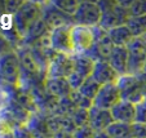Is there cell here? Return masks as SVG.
Instances as JSON below:
<instances>
[{
    "label": "cell",
    "instance_id": "cell-17",
    "mask_svg": "<svg viewBox=\"0 0 146 138\" xmlns=\"http://www.w3.org/2000/svg\"><path fill=\"white\" fill-rule=\"evenodd\" d=\"M108 62L120 76L128 74V52L125 47H114Z\"/></svg>",
    "mask_w": 146,
    "mask_h": 138
},
{
    "label": "cell",
    "instance_id": "cell-34",
    "mask_svg": "<svg viewBox=\"0 0 146 138\" xmlns=\"http://www.w3.org/2000/svg\"><path fill=\"white\" fill-rule=\"evenodd\" d=\"M12 50H14L13 48H12V45L7 42L3 36L0 35V57L7 54V53H9V52H12Z\"/></svg>",
    "mask_w": 146,
    "mask_h": 138
},
{
    "label": "cell",
    "instance_id": "cell-38",
    "mask_svg": "<svg viewBox=\"0 0 146 138\" xmlns=\"http://www.w3.org/2000/svg\"><path fill=\"white\" fill-rule=\"evenodd\" d=\"M5 14V3L0 1V17H3Z\"/></svg>",
    "mask_w": 146,
    "mask_h": 138
},
{
    "label": "cell",
    "instance_id": "cell-6",
    "mask_svg": "<svg viewBox=\"0 0 146 138\" xmlns=\"http://www.w3.org/2000/svg\"><path fill=\"white\" fill-rule=\"evenodd\" d=\"M102 12L98 3L93 1H79L78 9L72 16L74 25L86 26V27H96L101 22Z\"/></svg>",
    "mask_w": 146,
    "mask_h": 138
},
{
    "label": "cell",
    "instance_id": "cell-2",
    "mask_svg": "<svg viewBox=\"0 0 146 138\" xmlns=\"http://www.w3.org/2000/svg\"><path fill=\"white\" fill-rule=\"evenodd\" d=\"M41 18V1H25L13 16V23L18 34L25 38L29 28Z\"/></svg>",
    "mask_w": 146,
    "mask_h": 138
},
{
    "label": "cell",
    "instance_id": "cell-8",
    "mask_svg": "<svg viewBox=\"0 0 146 138\" xmlns=\"http://www.w3.org/2000/svg\"><path fill=\"white\" fill-rule=\"evenodd\" d=\"M71 38L75 54H87L96 43L93 27L74 25L71 27Z\"/></svg>",
    "mask_w": 146,
    "mask_h": 138
},
{
    "label": "cell",
    "instance_id": "cell-12",
    "mask_svg": "<svg viewBox=\"0 0 146 138\" xmlns=\"http://www.w3.org/2000/svg\"><path fill=\"white\" fill-rule=\"evenodd\" d=\"M91 77L94 79L100 85H106V84L116 83L120 75L111 67V65L108 61H98L94 63V69Z\"/></svg>",
    "mask_w": 146,
    "mask_h": 138
},
{
    "label": "cell",
    "instance_id": "cell-29",
    "mask_svg": "<svg viewBox=\"0 0 146 138\" xmlns=\"http://www.w3.org/2000/svg\"><path fill=\"white\" fill-rule=\"evenodd\" d=\"M4 3H5V14L13 17L19 11V8L23 5L25 1H22V0H9V1H4Z\"/></svg>",
    "mask_w": 146,
    "mask_h": 138
},
{
    "label": "cell",
    "instance_id": "cell-5",
    "mask_svg": "<svg viewBox=\"0 0 146 138\" xmlns=\"http://www.w3.org/2000/svg\"><path fill=\"white\" fill-rule=\"evenodd\" d=\"M125 48L128 52V74H141L146 62V40L143 38H133Z\"/></svg>",
    "mask_w": 146,
    "mask_h": 138
},
{
    "label": "cell",
    "instance_id": "cell-32",
    "mask_svg": "<svg viewBox=\"0 0 146 138\" xmlns=\"http://www.w3.org/2000/svg\"><path fill=\"white\" fill-rule=\"evenodd\" d=\"M12 132H13L14 138H33L26 125H16L12 128Z\"/></svg>",
    "mask_w": 146,
    "mask_h": 138
},
{
    "label": "cell",
    "instance_id": "cell-21",
    "mask_svg": "<svg viewBox=\"0 0 146 138\" xmlns=\"http://www.w3.org/2000/svg\"><path fill=\"white\" fill-rule=\"evenodd\" d=\"M111 138H135L133 137L132 124H124V123L114 121L106 129Z\"/></svg>",
    "mask_w": 146,
    "mask_h": 138
},
{
    "label": "cell",
    "instance_id": "cell-14",
    "mask_svg": "<svg viewBox=\"0 0 146 138\" xmlns=\"http://www.w3.org/2000/svg\"><path fill=\"white\" fill-rule=\"evenodd\" d=\"M114 123L111 111L102 110L96 106L89 108V123L88 125L94 132H104Z\"/></svg>",
    "mask_w": 146,
    "mask_h": 138
},
{
    "label": "cell",
    "instance_id": "cell-18",
    "mask_svg": "<svg viewBox=\"0 0 146 138\" xmlns=\"http://www.w3.org/2000/svg\"><path fill=\"white\" fill-rule=\"evenodd\" d=\"M50 28L47 26V23L43 19H39L38 22H35L30 28H29L26 36L23 38V47H33L36 42H39L40 39L45 38L50 34Z\"/></svg>",
    "mask_w": 146,
    "mask_h": 138
},
{
    "label": "cell",
    "instance_id": "cell-23",
    "mask_svg": "<svg viewBox=\"0 0 146 138\" xmlns=\"http://www.w3.org/2000/svg\"><path fill=\"white\" fill-rule=\"evenodd\" d=\"M100 88H101V85H100V84L97 83L94 79L88 77V79H86V81L83 83V85L80 86V89L78 92H79L82 96L87 97L88 100L93 101L94 98H96L97 93H98Z\"/></svg>",
    "mask_w": 146,
    "mask_h": 138
},
{
    "label": "cell",
    "instance_id": "cell-22",
    "mask_svg": "<svg viewBox=\"0 0 146 138\" xmlns=\"http://www.w3.org/2000/svg\"><path fill=\"white\" fill-rule=\"evenodd\" d=\"M125 25L132 32L133 38H143V35L146 34V14L129 17Z\"/></svg>",
    "mask_w": 146,
    "mask_h": 138
},
{
    "label": "cell",
    "instance_id": "cell-31",
    "mask_svg": "<svg viewBox=\"0 0 146 138\" xmlns=\"http://www.w3.org/2000/svg\"><path fill=\"white\" fill-rule=\"evenodd\" d=\"M67 81H69L72 90H79L80 86L83 85V83L86 81V79L83 76H80L79 74H76V72H72V74L67 77Z\"/></svg>",
    "mask_w": 146,
    "mask_h": 138
},
{
    "label": "cell",
    "instance_id": "cell-10",
    "mask_svg": "<svg viewBox=\"0 0 146 138\" xmlns=\"http://www.w3.org/2000/svg\"><path fill=\"white\" fill-rule=\"evenodd\" d=\"M74 72V58L72 55L56 53V55L50 59L48 66L47 77L57 79V77H67Z\"/></svg>",
    "mask_w": 146,
    "mask_h": 138
},
{
    "label": "cell",
    "instance_id": "cell-35",
    "mask_svg": "<svg viewBox=\"0 0 146 138\" xmlns=\"http://www.w3.org/2000/svg\"><path fill=\"white\" fill-rule=\"evenodd\" d=\"M138 79V81H140L141 84V88H142L143 93H145V97H146V72H141V74L136 75Z\"/></svg>",
    "mask_w": 146,
    "mask_h": 138
},
{
    "label": "cell",
    "instance_id": "cell-19",
    "mask_svg": "<svg viewBox=\"0 0 146 138\" xmlns=\"http://www.w3.org/2000/svg\"><path fill=\"white\" fill-rule=\"evenodd\" d=\"M108 34L114 47H127L129 44V42L133 39L132 32L127 27V25L116 26V27L109 30Z\"/></svg>",
    "mask_w": 146,
    "mask_h": 138
},
{
    "label": "cell",
    "instance_id": "cell-4",
    "mask_svg": "<svg viewBox=\"0 0 146 138\" xmlns=\"http://www.w3.org/2000/svg\"><path fill=\"white\" fill-rule=\"evenodd\" d=\"M116 85H118V89L120 92V97L123 101L137 105V103L142 102L143 100H146L145 93H143L141 84L136 75H123L118 79Z\"/></svg>",
    "mask_w": 146,
    "mask_h": 138
},
{
    "label": "cell",
    "instance_id": "cell-37",
    "mask_svg": "<svg viewBox=\"0 0 146 138\" xmlns=\"http://www.w3.org/2000/svg\"><path fill=\"white\" fill-rule=\"evenodd\" d=\"M94 138H111V137L109 135V133L106 130H104V132H96Z\"/></svg>",
    "mask_w": 146,
    "mask_h": 138
},
{
    "label": "cell",
    "instance_id": "cell-7",
    "mask_svg": "<svg viewBox=\"0 0 146 138\" xmlns=\"http://www.w3.org/2000/svg\"><path fill=\"white\" fill-rule=\"evenodd\" d=\"M41 19L50 30L65 26H74L72 17L60 11L52 1H41Z\"/></svg>",
    "mask_w": 146,
    "mask_h": 138
},
{
    "label": "cell",
    "instance_id": "cell-41",
    "mask_svg": "<svg viewBox=\"0 0 146 138\" xmlns=\"http://www.w3.org/2000/svg\"><path fill=\"white\" fill-rule=\"evenodd\" d=\"M52 138H53V137H52Z\"/></svg>",
    "mask_w": 146,
    "mask_h": 138
},
{
    "label": "cell",
    "instance_id": "cell-9",
    "mask_svg": "<svg viewBox=\"0 0 146 138\" xmlns=\"http://www.w3.org/2000/svg\"><path fill=\"white\" fill-rule=\"evenodd\" d=\"M71 27L72 26H65V27L54 28L50 31V47L54 52L67 55L75 54L71 38Z\"/></svg>",
    "mask_w": 146,
    "mask_h": 138
},
{
    "label": "cell",
    "instance_id": "cell-20",
    "mask_svg": "<svg viewBox=\"0 0 146 138\" xmlns=\"http://www.w3.org/2000/svg\"><path fill=\"white\" fill-rule=\"evenodd\" d=\"M72 58H74V72L79 74L84 79L91 77L96 62L86 54H74Z\"/></svg>",
    "mask_w": 146,
    "mask_h": 138
},
{
    "label": "cell",
    "instance_id": "cell-25",
    "mask_svg": "<svg viewBox=\"0 0 146 138\" xmlns=\"http://www.w3.org/2000/svg\"><path fill=\"white\" fill-rule=\"evenodd\" d=\"M70 98L72 100V102L75 103L78 108H84V110H89L91 107H93V101L88 100L87 97L82 96L78 90H72L70 94Z\"/></svg>",
    "mask_w": 146,
    "mask_h": 138
},
{
    "label": "cell",
    "instance_id": "cell-3",
    "mask_svg": "<svg viewBox=\"0 0 146 138\" xmlns=\"http://www.w3.org/2000/svg\"><path fill=\"white\" fill-rule=\"evenodd\" d=\"M0 83L5 85L19 86L21 66L16 50H12L0 57Z\"/></svg>",
    "mask_w": 146,
    "mask_h": 138
},
{
    "label": "cell",
    "instance_id": "cell-36",
    "mask_svg": "<svg viewBox=\"0 0 146 138\" xmlns=\"http://www.w3.org/2000/svg\"><path fill=\"white\" fill-rule=\"evenodd\" d=\"M53 138H74V134L69 132H64V130H60L56 134H53Z\"/></svg>",
    "mask_w": 146,
    "mask_h": 138
},
{
    "label": "cell",
    "instance_id": "cell-28",
    "mask_svg": "<svg viewBox=\"0 0 146 138\" xmlns=\"http://www.w3.org/2000/svg\"><path fill=\"white\" fill-rule=\"evenodd\" d=\"M135 123L137 124H146V100L136 105V118Z\"/></svg>",
    "mask_w": 146,
    "mask_h": 138
},
{
    "label": "cell",
    "instance_id": "cell-26",
    "mask_svg": "<svg viewBox=\"0 0 146 138\" xmlns=\"http://www.w3.org/2000/svg\"><path fill=\"white\" fill-rule=\"evenodd\" d=\"M72 120H74L76 128L86 127L89 123V110H84V108H76L75 112L71 115Z\"/></svg>",
    "mask_w": 146,
    "mask_h": 138
},
{
    "label": "cell",
    "instance_id": "cell-1",
    "mask_svg": "<svg viewBox=\"0 0 146 138\" xmlns=\"http://www.w3.org/2000/svg\"><path fill=\"white\" fill-rule=\"evenodd\" d=\"M101 8L102 16L100 27L109 31L116 26L125 25L129 18V11L128 8L123 7L119 1H97Z\"/></svg>",
    "mask_w": 146,
    "mask_h": 138
},
{
    "label": "cell",
    "instance_id": "cell-24",
    "mask_svg": "<svg viewBox=\"0 0 146 138\" xmlns=\"http://www.w3.org/2000/svg\"><path fill=\"white\" fill-rule=\"evenodd\" d=\"M56 7H57L60 11H62L64 13L69 14V16H74L75 12L78 9L79 5V1H75V0H54L52 1Z\"/></svg>",
    "mask_w": 146,
    "mask_h": 138
},
{
    "label": "cell",
    "instance_id": "cell-11",
    "mask_svg": "<svg viewBox=\"0 0 146 138\" xmlns=\"http://www.w3.org/2000/svg\"><path fill=\"white\" fill-rule=\"evenodd\" d=\"M120 101H121V97H120V92H119L116 83L106 84V85H101L96 98L93 100V106L102 108V110L110 111Z\"/></svg>",
    "mask_w": 146,
    "mask_h": 138
},
{
    "label": "cell",
    "instance_id": "cell-30",
    "mask_svg": "<svg viewBox=\"0 0 146 138\" xmlns=\"http://www.w3.org/2000/svg\"><path fill=\"white\" fill-rule=\"evenodd\" d=\"M94 132L89 125H86V127H80L76 128V130L74 132V138H94Z\"/></svg>",
    "mask_w": 146,
    "mask_h": 138
},
{
    "label": "cell",
    "instance_id": "cell-40",
    "mask_svg": "<svg viewBox=\"0 0 146 138\" xmlns=\"http://www.w3.org/2000/svg\"><path fill=\"white\" fill-rule=\"evenodd\" d=\"M143 39H145V40H146V34H145V35H143Z\"/></svg>",
    "mask_w": 146,
    "mask_h": 138
},
{
    "label": "cell",
    "instance_id": "cell-27",
    "mask_svg": "<svg viewBox=\"0 0 146 138\" xmlns=\"http://www.w3.org/2000/svg\"><path fill=\"white\" fill-rule=\"evenodd\" d=\"M129 16H145L146 14V1H132L129 7Z\"/></svg>",
    "mask_w": 146,
    "mask_h": 138
},
{
    "label": "cell",
    "instance_id": "cell-39",
    "mask_svg": "<svg viewBox=\"0 0 146 138\" xmlns=\"http://www.w3.org/2000/svg\"><path fill=\"white\" fill-rule=\"evenodd\" d=\"M142 72H146V62H145V66H143V71Z\"/></svg>",
    "mask_w": 146,
    "mask_h": 138
},
{
    "label": "cell",
    "instance_id": "cell-16",
    "mask_svg": "<svg viewBox=\"0 0 146 138\" xmlns=\"http://www.w3.org/2000/svg\"><path fill=\"white\" fill-rule=\"evenodd\" d=\"M44 86L48 93L52 94L53 97H56L57 100L66 98L72 92L69 81H67V79H65V77H57V79L47 77V79H45V83H44Z\"/></svg>",
    "mask_w": 146,
    "mask_h": 138
},
{
    "label": "cell",
    "instance_id": "cell-33",
    "mask_svg": "<svg viewBox=\"0 0 146 138\" xmlns=\"http://www.w3.org/2000/svg\"><path fill=\"white\" fill-rule=\"evenodd\" d=\"M133 137L135 138H146V124H132Z\"/></svg>",
    "mask_w": 146,
    "mask_h": 138
},
{
    "label": "cell",
    "instance_id": "cell-13",
    "mask_svg": "<svg viewBox=\"0 0 146 138\" xmlns=\"http://www.w3.org/2000/svg\"><path fill=\"white\" fill-rule=\"evenodd\" d=\"M26 128L31 133L33 138H52V133L48 127L47 115L41 112H34L29 121L26 123Z\"/></svg>",
    "mask_w": 146,
    "mask_h": 138
},
{
    "label": "cell",
    "instance_id": "cell-15",
    "mask_svg": "<svg viewBox=\"0 0 146 138\" xmlns=\"http://www.w3.org/2000/svg\"><path fill=\"white\" fill-rule=\"evenodd\" d=\"M110 111H111V115H113L114 121L124 123V124H135L136 105H133V103L121 100Z\"/></svg>",
    "mask_w": 146,
    "mask_h": 138
}]
</instances>
